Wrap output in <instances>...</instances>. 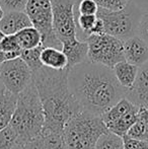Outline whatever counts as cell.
Returning <instances> with one entry per match:
<instances>
[{
  "label": "cell",
  "instance_id": "cell-1",
  "mask_svg": "<svg viewBox=\"0 0 148 149\" xmlns=\"http://www.w3.org/2000/svg\"><path fill=\"white\" fill-rule=\"evenodd\" d=\"M68 84L82 110L101 117L125 97L127 91L112 68L88 59L69 69Z\"/></svg>",
  "mask_w": 148,
  "mask_h": 149
},
{
  "label": "cell",
  "instance_id": "cell-2",
  "mask_svg": "<svg viewBox=\"0 0 148 149\" xmlns=\"http://www.w3.org/2000/svg\"><path fill=\"white\" fill-rule=\"evenodd\" d=\"M69 68L55 70L42 66L34 71V81L39 91L45 115V129L62 132L66 123L80 112L68 84Z\"/></svg>",
  "mask_w": 148,
  "mask_h": 149
},
{
  "label": "cell",
  "instance_id": "cell-3",
  "mask_svg": "<svg viewBox=\"0 0 148 149\" xmlns=\"http://www.w3.org/2000/svg\"><path fill=\"white\" fill-rule=\"evenodd\" d=\"M44 124L45 115L43 104L35 81H33L18 94L10 125L17 132L19 141L22 144L40 135Z\"/></svg>",
  "mask_w": 148,
  "mask_h": 149
},
{
  "label": "cell",
  "instance_id": "cell-4",
  "mask_svg": "<svg viewBox=\"0 0 148 149\" xmlns=\"http://www.w3.org/2000/svg\"><path fill=\"white\" fill-rule=\"evenodd\" d=\"M107 131L101 116L81 110L63 129L66 149H94L97 140Z\"/></svg>",
  "mask_w": 148,
  "mask_h": 149
},
{
  "label": "cell",
  "instance_id": "cell-5",
  "mask_svg": "<svg viewBox=\"0 0 148 149\" xmlns=\"http://www.w3.org/2000/svg\"><path fill=\"white\" fill-rule=\"evenodd\" d=\"M142 14L133 3L120 10H110L99 7L97 16L104 22L106 33L114 36L123 41L137 33Z\"/></svg>",
  "mask_w": 148,
  "mask_h": 149
},
{
  "label": "cell",
  "instance_id": "cell-6",
  "mask_svg": "<svg viewBox=\"0 0 148 149\" xmlns=\"http://www.w3.org/2000/svg\"><path fill=\"white\" fill-rule=\"evenodd\" d=\"M85 41L88 44L87 59L113 69L117 63L125 60L124 41L114 36L89 35Z\"/></svg>",
  "mask_w": 148,
  "mask_h": 149
},
{
  "label": "cell",
  "instance_id": "cell-7",
  "mask_svg": "<svg viewBox=\"0 0 148 149\" xmlns=\"http://www.w3.org/2000/svg\"><path fill=\"white\" fill-rule=\"evenodd\" d=\"M26 12L33 26L42 35L44 47H55L62 50V43L54 31L51 0H28Z\"/></svg>",
  "mask_w": 148,
  "mask_h": 149
},
{
  "label": "cell",
  "instance_id": "cell-8",
  "mask_svg": "<svg viewBox=\"0 0 148 149\" xmlns=\"http://www.w3.org/2000/svg\"><path fill=\"white\" fill-rule=\"evenodd\" d=\"M0 80L7 90L19 94L34 81V72L20 57L0 64Z\"/></svg>",
  "mask_w": 148,
  "mask_h": 149
},
{
  "label": "cell",
  "instance_id": "cell-9",
  "mask_svg": "<svg viewBox=\"0 0 148 149\" xmlns=\"http://www.w3.org/2000/svg\"><path fill=\"white\" fill-rule=\"evenodd\" d=\"M54 31L62 42L77 37L73 0H51Z\"/></svg>",
  "mask_w": 148,
  "mask_h": 149
},
{
  "label": "cell",
  "instance_id": "cell-10",
  "mask_svg": "<svg viewBox=\"0 0 148 149\" xmlns=\"http://www.w3.org/2000/svg\"><path fill=\"white\" fill-rule=\"evenodd\" d=\"M126 97L140 110L148 109V62L139 67L135 83L127 89Z\"/></svg>",
  "mask_w": 148,
  "mask_h": 149
},
{
  "label": "cell",
  "instance_id": "cell-11",
  "mask_svg": "<svg viewBox=\"0 0 148 149\" xmlns=\"http://www.w3.org/2000/svg\"><path fill=\"white\" fill-rule=\"evenodd\" d=\"M125 60L140 67L148 62V44L138 33L124 41Z\"/></svg>",
  "mask_w": 148,
  "mask_h": 149
},
{
  "label": "cell",
  "instance_id": "cell-12",
  "mask_svg": "<svg viewBox=\"0 0 148 149\" xmlns=\"http://www.w3.org/2000/svg\"><path fill=\"white\" fill-rule=\"evenodd\" d=\"M62 51L68 60V68L82 63L88 57V44L86 41L78 40L77 37L62 42Z\"/></svg>",
  "mask_w": 148,
  "mask_h": 149
},
{
  "label": "cell",
  "instance_id": "cell-13",
  "mask_svg": "<svg viewBox=\"0 0 148 149\" xmlns=\"http://www.w3.org/2000/svg\"><path fill=\"white\" fill-rule=\"evenodd\" d=\"M32 26V22L26 11L5 12L0 20V30L4 35H15L24 28Z\"/></svg>",
  "mask_w": 148,
  "mask_h": 149
},
{
  "label": "cell",
  "instance_id": "cell-14",
  "mask_svg": "<svg viewBox=\"0 0 148 149\" xmlns=\"http://www.w3.org/2000/svg\"><path fill=\"white\" fill-rule=\"evenodd\" d=\"M18 94H14L0 84V131L10 124L15 111Z\"/></svg>",
  "mask_w": 148,
  "mask_h": 149
},
{
  "label": "cell",
  "instance_id": "cell-15",
  "mask_svg": "<svg viewBox=\"0 0 148 149\" xmlns=\"http://www.w3.org/2000/svg\"><path fill=\"white\" fill-rule=\"evenodd\" d=\"M138 66L132 64V63H129L126 60L117 63L113 67V71H114L117 80L126 89H130L134 85L135 80L137 78V74H138Z\"/></svg>",
  "mask_w": 148,
  "mask_h": 149
},
{
  "label": "cell",
  "instance_id": "cell-16",
  "mask_svg": "<svg viewBox=\"0 0 148 149\" xmlns=\"http://www.w3.org/2000/svg\"><path fill=\"white\" fill-rule=\"evenodd\" d=\"M41 61L48 68L62 70L68 68V60L61 49L55 47H44L41 52Z\"/></svg>",
  "mask_w": 148,
  "mask_h": 149
},
{
  "label": "cell",
  "instance_id": "cell-17",
  "mask_svg": "<svg viewBox=\"0 0 148 149\" xmlns=\"http://www.w3.org/2000/svg\"><path fill=\"white\" fill-rule=\"evenodd\" d=\"M16 40L22 50H30L37 48L42 44V35L35 26H28L15 33Z\"/></svg>",
  "mask_w": 148,
  "mask_h": 149
},
{
  "label": "cell",
  "instance_id": "cell-18",
  "mask_svg": "<svg viewBox=\"0 0 148 149\" xmlns=\"http://www.w3.org/2000/svg\"><path fill=\"white\" fill-rule=\"evenodd\" d=\"M94 149H124V139L113 132L107 131L97 140Z\"/></svg>",
  "mask_w": 148,
  "mask_h": 149
},
{
  "label": "cell",
  "instance_id": "cell-19",
  "mask_svg": "<svg viewBox=\"0 0 148 149\" xmlns=\"http://www.w3.org/2000/svg\"><path fill=\"white\" fill-rule=\"evenodd\" d=\"M17 144H20L19 136L9 124L0 131V149H12Z\"/></svg>",
  "mask_w": 148,
  "mask_h": 149
},
{
  "label": "cell",
  "instance_id": "cell-20",
  "mask_svg": "<svg viewBox=\"0 0 148 149\" xmlns=\"http://www.w3.org/2000/svg\"><path fill=\"white\" fill-rule=\"evenodd\" d=\"M44 46L41 45L37 48L30 50H22L20 58L30 66V68L34 71L38 70L39 68H41L43 66L41 61V52L43 50Z\"/></svg>",
  "mask_w": 148,
  "mask_h": 149
},
{
  "label": "cell",
  "instance_id": "cell-21",
  "mask_svg": "<svg viewBox=\"0 0 148 149\" xmlns=\"http://www.w3.org/2000/svg\"><path fill=\"white\" fill-rule=\"evenodd\" d=\"M126 136L130 138H134V139H140L145 140V136H146V125L140 118L137 119V121L132 125V127L129 129L127 132Z\"/></svg>",
  "mask_w": 148,
  "mask_h": 149
},
{
  "label": "cell",
  "instance_id": "cell-22",
  "mask_svg": "<svg viewBox=\"0 0 148 149\" xmlns=\"http://www.w3.org/2000/svg\"><path fill=\"white\" fill-rule=\"evenodd\" d=\"M97 14H79L78 15V26H80L81 31L86 33L87 37L90 35V31L97 22Z\"/></svg>",
  "mask_w": 148,
  "mask_h": 149
},
{
  "label": "cell",
  "instance_id": "cell-23",
  "mask_svg": "<svg viewBox=\"0 0 148 149\" xmlns=\"http://www.w3.org/2000/svg\"><path fill=\"white\" fill-rule=\"evenodd\" d=\"M28 0H0L4 12L26 11V6Z\"/></svg>",
  "mask_w": 148,
  "mask_h": 149
},
{
  "label": "cell",
  "instance_id": "cell-24",
  "mask_svg": "<svg viewBox=\"0 0 148 149\" xmlns=\"http://www.w3.org/2000/svg\"><path fill=\"white\" fill-rule=\"evenodd\" d=\"M0 48L4 52L11 51H22L19 44L16 40L15 35H5L0 42Z\"/></svg>",
  "mask_w": 148,
  "mask_h": 149
},
{
  "label": "cell",
  "instance_id": "cell-25",
  "mask_svg": "<svg viewBox=\"0 0 148 149\" xmlns=\"http://www.w3.org/2000/svg\"><path fill=\"white\" fill-rule=\"evenodd\" d=\"M99 6L95 0H81L77 5L79 14H97Z\"/></svg>",
  "mask_w": 148,
  "mask_h": 149
},
{
  "label": "cell",
  "instance_id": "cell-26",
  "mask_svg": "<svg viewBox=\"0 0 148 149\" xmlns=\"http://www.w3.org/2000/svg\"><path fill=\"white\" fill-rule=\"evenodd\" d=\"M99 7L110 10H120L129 4L130 0H95Z\"/></svg>",
  "mask_w": 148,
  "mask_h": 149
},
{
  "label": "cell",
  "instance_id": "cell-27",
  "mask_svg": "<svg viewBox=\"0 0 148 149\" xmlns=\"http://www.w3.org/2000/svg\"><path fill=\"white\" fill-rule=\"evenodd\" d=\"M124 149H148V140H140L124 136Z\"/></svg>",
  "mask_w": 148,
  "mask_h": 149
},
{
  "label": "cell",
  "instance_id": "cell-28",
  "mask_svg": "<svg viewBox=\"0 0 148 149\" xmlns=\"http://www.w3.org/2000/svg\"><path fill=\"white\" fill-rule=\"evenodd\" d=\"M137 33L148 44V10L141 15Z\"/></svg>",
  "mask_w": 148,
  "mask_h": 149
},
{
  "label": "cell",
  "instance_id": "cell-29",
  "mask_svg": "<svg viewBox=\"0 0 148 149\" xmlns=\"http://www.w3.org/2000/svg\"><path fill=\"white\" fill-rule=\"evenodd\" d=\"M22 145V149H45V146H44V143L42 141V138L40 135L28 140V141L24 142Z\"/></svg>",
  "mask_w": 148,
  "mask_h": 149
},
{
  "label": "cell",
  "instance_id": "cell-30",
  "mask_svg": "<svg viewBox=\"0 0 148 149\" xmlns=\"http://www.w3.org/2000/svg\"><path fill=\"white\" fill-rule=\"evenodd\" d=\"M104 33H106L105 24H104V22L101 18L97 17V22L90 31V35H104Z\"/></svg>",
  "mask_w": 148,
  "mask_h": 149
},
{
  "label": "cell",
  "instance_id": "cell-31",
  "mask_svg": "<svg viewBox=\"0 0 148 149\" xmlns=\"http://www.w3.org/2000/svg\"><path fill=\"white\" fill-rule=\"evenodd\" d=\"M6 59H5V53H4L3 50L0 48V64H2L3 62H5Z\"/></svg>",
  "mask_w": 148,
  "mask_h": 149
},
{
  "label": "cell",
  "instance_id": "cell-32",
  "mask_svg": "<svg viewBox=\"0 0 148 149\" xmlns=\"http://www.w3.org/2000/svg\"><path fill=\"white\" fill-rule=\"evenodd\" d=\"M4 10H3V8H2V6H1V4H0V20L2 19V17H3V15H4Z\"/></svg>",
  "mask_w": 148,
  "mask_h": 149
},
{
  "label": "cell",
  "instance_id": "cell-33",
  "mask_svg": "<svg viewBox=\"0 0 148 149\" xmlns=\"http://www.w3.org/2000/svg\"><path fill=\"white\" fill-rule=\"evenodd\" d=\"M4 36H5V35H4V33H3V31H2L1 30H0V42H1V40L4 38Z\"/></svg>",
  "mask_w": 148,
  "mask_h": 149
},
{
  "label": "cell",
  "instance_id": "cell-34",
  "mask_svg": "<svg viewBox=\"0 0 148 149\" xmlns=\"http://www.w3.org/2000/svg\"><path fill=\"white\" fill-rule=\"evenodd\" d=\"M73 1L75 2V6H77L79 4V2L81 1V0H73Z\"/></svg>",
  "mask_w": 148,
  "mask_h": 149
},
{
  "label": "cell",
  "instance_id": "cell-35",
  "mask_svg": "<svg viewBox=\"0 0 148 149\" xmlns=\"http://www.w3.org/2000/svg\"><path fill=\"white\" fill-rule=\"evenodd\" d=\"M1 83H2V82H1V80H0V84H1Z\"/></svg>",
  "mask_w": 148,
  "mask_h": 149
}]
</instances>
